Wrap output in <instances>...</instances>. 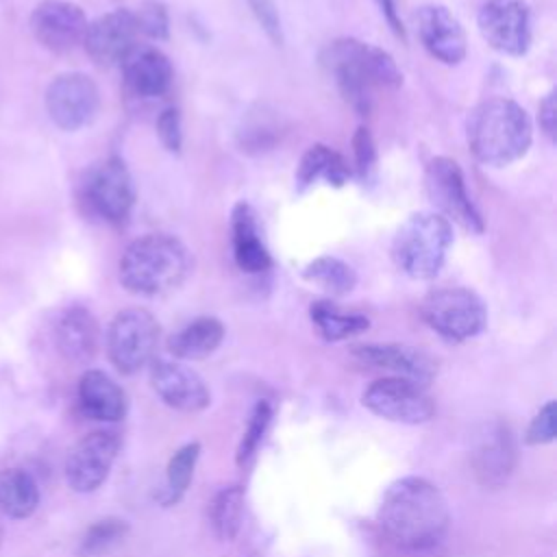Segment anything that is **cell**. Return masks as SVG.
Wrapping results in <instances>:
<instances>
[{
  "instance_id": "obj_10",
  "label": "cell",
  "mask_w": 557,
  "mask_h": 557,
  "mask_svg": "<svg viewBox=\"0 0 557 557\" xmlns=\"http://www.w3.org/2000/svg\"><path fill=\"white\" fill-rule=\"evenodd\" d=\"M361 403L374 416L400 424H424L435 416V403L426 389L398 376L372 381L363 389Z\"/></svg>"
},
{
  "instance_id": "obj_28",
  "label": "cell",
  "mask_w": 557,
  "mask_h": 557,
  "mask_svg": "<svg viewBox=\"0 0 557 557\" xmlns=\"http://www.w3.org/2000/svg\"><path fill=\"white\" fill-rule=\"evenodd\" d=\"M302 278L329 296H344L357 285V272L346 261L331 255H322L309 261L302 270Z\"/></svg>"
},
{
  "instance_id": "obj_5",
  "label": "cell",
  "mask_w": 557,
  "mask_h": 557,
  "mask_svg": "<svg viewBox=\"0 0 557 557\" xmlns=\"http://www.w3.org/2000/svg\"><path fill=\"white\" fill-rule=\"evenodd\" d=\"M453 244V226L435 211L411 213L394 233L392 261L416 281L435 278Z\"/></svg>"
},
{
  "instance_id": "obj_9",
  "label": "cell",
  "mask_w": 557,
  "mask_h": 557,
  "mask_svg": "<svg viewBox=\"0 0 557 557\" xmlns=\"http://www.w3.org/2000/svg\"><path fill=\"white\" fill-rule=\"evenodd\" d=\"M159 324L141 307L120 311L107 329V355L117 372L135 374L154 357Z\"/></svg>"
},
{
  "instance_id": "obj_36",
  "label": "cell",
  "mask_w": 557,
  "mask_h": 557,
  "mask_svg": "<svg viewBox=\"0 0 557 557\" xmlns=\"http://www.w3.org/2000/svg\"><path fill=\"white\" fill-rule=\"evenodd\" d=\"M157 135L165 150L181 152L183 146V124L181 111L176 107H165L157 117Z\"/></svg>"
},
{
  "instance_id": "obj_27",
  "label": "cell",
  "mask_w": 557,
  "mask_h": 557,
  "mask_svg": "<svg viewBox=\"0 0 557 557\" xmlns=\"http://www.w3.org/2000/svg\"><path fill=\"white\" fill-rule=\"evenodd\" d=\"M309 318L326 342H342V339L361 335L370 326V320L363 313L344 311L331 300L313 302L309 307Z\"/></svg>"
},
{
  "instance_id": "obj_7",
  "label": "cell",
  "mask_w": 557,
  "mask_h": 557,
  "mask_svg": "<svg viewBox=\"0 0 557 557\" xmlns=\"http://www.w3.org/2000/svg\"><path fill=\"white\" fill-rule=\"evenodd\" d=\"M422 320L448 342L476 337L487 324V309L481 296L468 287H440L424 296Z\"/></svg>"
},
{
  "instance_id": "obj_20",
  "label": "cell",
  "mask_w": 557,
  "mask_h": 557,
  "mask_svg": "<svg viewBox=\"0 0 557 557\" xmlns=\"http://www.w3.org/2000/svg\"><path fill=\"white\" fill-rule=\"evenodd\" d=\"M122 65L124 85L131 96L141 100L161 98L170 91L174 81L172 61L157 46H135Z\"/></svg>"
},
{
  "instance_id": "obj_24",
  "label": "cell",
  "mask_w": 557,
  "mask_h": 557,
  "mask_svg": "<svg viewBox=\"0 0 557 557\" xmlns=\"http://www.w3.org/2000/svg\"><path fill=\"white\" fill-rule=\"evenodd\" d=\"M348 178H350V168L346 159L337 150L324 144L309 146L300 157V163L294 174L298 191H305L318 183L342 187L348 183Z\"/></svg>"
},
{
  "instance_id": "obj_35",
  "label": "cell",
  "mask_w": 557,
  "mask_h": 557,
  "mask_svg": "<svg viewBox=\"0 0 557 557\" xmlns=\"http://www.w3.org/2000/svg\"><path fill=\"white\" fill-rule=\"evenodd\" d=\"M555 435H557V405L555 400H548L529 422L524 440L531 446H544V444H550Z\"/></svg>"
},
{
  "instance_id": "obj_1",
  "label": "cell",
  "mask_w": 557,
  "mask_h": 557,
  "mask_svg": "<svg viewBox=\"0 0 557 557\" xmlns=\"http://www.w3.org/2000/svg\"><path fill=\"white\" fill-rule=\"evenodd\" d=\"M376 520L396 546L429 550L444 540L450 511L435 483L424 476H403L385 490Z\"/></svg>"
},
{
  "instance_id": "obj_3",
  "label": "cell",
  "mask_w": 557,
  "mask_h": 557,
  "mask_svg": "<svg viewBox=\"0 0 557 557\" xmlns=\"http://www.w3.org/2000/svg\"><path fill=\"white\" fill-rule=\"evenodd\" d=\"M468 148L476 161L503 168L522 159L533 141L529 113L511 98H487L466 120Z\"/></svg>"
},
{
  "instance_id": "obj_39",
  "label": "cell",
  "mask_w": 557,
  "mask_h": 557,
  "mask_svg": "<svg viewBox=\"0 0 557 557\" xmlns=\"http://www.w3.org/2000/svg\"><path fill=\"white\" fill-rule=\"evenodd\" d=\"M374 4L379 7L383 20L387 22V26L392 28V33L405 41V26L400 20V11H398V0H374Z\"/></svg>"
},
{
  "instance_id": "obj_21",
  "label": "cell",
  "mask_w": 557,
  "mask_h": 557,
  "mask_svg": "<svg viewBox=\"0 0 557 557\" xmlns=\"http://www.w3.org/2000/svg\"><path fill=\"white\" fill-rule=\"evenodd\" d=\"M231 244L235 265L246 274H263L272 268V255L263 242L255 207L239 200L231 209Z\"/></svg>"
},
{
  "instance_id": "obj_38",
  "label": "cell",
  "mask_w": 557,
  "mask_h": 557,
  "mask_svg": "<svg viewBox=\"0 0 557 557\" xmlns=\"http://www.w3.org/2000/svg\"><path fill=\"white\" fill-rule=\"evenodd\" d=\"M537 120H540V128H542V133L550 139V141H555V128H557V102H555V89H550L544 98H542V102H540V107H537Z\"/></svg>"
},
{
  "instance_id": "obj_16",
  "label": "cell",
  "mask_w": 557,
  "mask_h": 557,
  "mask_svg": "<svg viewBox=\"0 0 557 557\" xmlns=\"http://www.w3.org/2000/svg\"><path fill=\"white\" fill-rule=\"evenodd\" d=\"M150 385L168 407L185 413L202 411L211 403V392L202 376L174 359H154L150 363Z\"/></svg>"
},
{
  "instance_id": "obj_23",
  "label": "cell",
  "mask_w": 557,
  "mask_h": 557,
  "mask_svg": "<svg viewBox=\"0 0 557 557\" xmlns=\"http://www.w3.org/2000/svg\"><path fill=\"white\" fill-rule=\"evenodd\" d=\"M76 396L81 411L98 422H117L128 409L124 389L102 370L83 372Z\"/></svg>"
},
{
  "instance_id": "obj_19",
  "label": "cell",
  "mask_w": 557,
  "mask_h": 557,
  "mask_svg": "<svg viewBox=\"0 0 557 557\" xmlns=\"http://www.w3.org/2000/svg\"><path fill=\"white\" fill-rule=\"evenodd\" d=\"M418 37L426 52L444 63L457 65L466 59L468 41L459 20L442 4H424L416 13Z\"/></svg>"
},
{
  "instance_id": "obj_17",
  "label": "cell",
  "mask_w": 557,
  "mask_h": 557,
  "mask_svg": "<svg viewBox=\"0 0 557 557\" xmlns=\"http://www.w3.org/2000/svg\"><path fill=\"white\" fill-rule=\"evenodd\" d=\"M516 442L511 429L494 420L483 426L472 450V470L483 487H503L516 468Z\"/></svg>"
},
{
  "instance_id": "obj_6",
  "label": "cell",
  "mask_w": 557,
  "mask_h": 557,
  "mask_svg": "<svg viewBox=\"0 0 557 557\" xmlns=\"http://www.w3.org/2000/svg\"><path fill=\"white\" fill-rule=\"evenodd\" d=\"M78 200L89 215L107 224H124L135 205V183L126 163L107 157L91 165L81 178Z\"/></svg>"
},
{
  "instance_id": "obj_18",
  "label": "cell",
  "mask_w": 557,
  "mask_h": 557,
  "mask_svg": "<svg viewBox=\"0 0 557 557\" xmlns=\"http://www.w3.org/2000/svg\"><path fill=\"white\" fill-rule=\"evenodd\" d=\"M352 355L376 370L392 372V376L413 381L426 387L437 374L435 359L422 348L409 344H359L352 348Z\"/></svg>"
},
{
  "instance_id": "obj_37",
  "label": "cell",
  "mask_w": 557,
  "mask_h": 557,
  "mask_svg": "<svg viewBox=\"0 0 557 557\" xmlns=\"http://www.w3.org/2000/svg\"><path fill=\"white\" fill-rule=\"evenodd\" d=\"M252 15L257 17L259 26L265 30V35L274 44H283V26H281V15L276 9L274 0H246Z\"/></svg>"
},
{
  "instance_id": "obj_31",
  "label": "cell",
  "mask_w": 557,
  "mask_h": 557,
  "mask_svg": "<svg viewBox=\"0 0 557 557\" xmlns=\"http://www.w3.org/2000/svg\"><path fill=\"white\" fill-rule=\"evenodd\" d=\"M128 535V522L122 518H102L98 522H94L78 546V555L81 557H98L102 553H109L111 548H115L120 542H124V537Z\"/></svg>"
},
{
  "instance_id": "obj_29",
  "label": "cell",
  "mask_w": 557,
  "mask_h": 557,
  "mask_svg": "<svg viewBox=\"0 0 557 557\" xmlns=\"http://www.w3.org/2000/svg\"><path fill=\"white\" fill-rule=\"evenodd\" d=\"M244 520V487L226 485L215 492L209 505V522L218 540L233 542L242 529Z\"/></svg>"
},
{
  "instance_id": "obj_12",
  "label": "cell",
  "mask_w": 557,
  "mask_h": 557,
  "mask_svg": "<svg viewBox=\"0 0 557 557\" xmlns=\"http://www.w3.org/2000/svg\"><path fill=\"white\" fill-rule=\"evenodd\" d=\"M44 102L50 120L61 131H78L96 117L100 91L87 74L63 72L50 81Z\"/></svg>"
},
{
  "instance_id": "obj_14",
  "label": "cell",
  "mask_w": 557,
  "mask_h": 557,
  "mask_svg": "<svg viewBox=\"0 0 557 557\" xmlns=\"http://www.w3.org/2000/svg\"><path fill=\"white\" fill-rule=\"evenodd\" d=\"M85 11L70 0H44L30 13V33L50 52L63 54L83 44Z\"/></svg>"
},
{
  "instance_id": "obj_11",
  "label": "cell",
  "mask_w": 557,
  "mask_h": 557,
  "mask_svg": "<svg viewBox=\"0 0 557 557\" xmlns=\"http://www.w3.org/2000/svg\"><path fill=\"white\" fill-rule=\"evenodd\" d=\"M476 26L490 48L507 57H522L531 46V9L527 0H483Z\"/></svg>"
},
{
  "instance_id": "obj_2",
  "label": "cell",
  "mask_w": 557,
  "mask_h": 557,
  "mask_svg": "<svg viewBox=\"0 0 557 557\" xmlns=\"http://www.w3.org/2000/svg\"><path fill=\"white\" fill-rule=\"evenodd\" d=\"M322 65L359 115L370 113L376 87L396 89L403 83V72L387 50L352 37L331 41L322 52Z\"/></svg>"
},
{
  "instance_id": "obj_26",
  "label": "cell",
  "mask_w": 557,
  "mask_h": 557,
  "mask_svg": "<svg viewBox=\"0 0 557 557\" xmlns=\"http://www.w3.org/2000/svg\"><path fill=\"white\" fill-rule=\"evenodd\" d=\"M39 507V485L22 468L0 470V511L13 520H24Z\"/></svg>"
},
{
  "instance_id": "obj_30",
  "label": "cell",
  "mask_w": 557,
  "mask_h": 557,
  "mask_svg": "<svg viewBox=\"0 0 557 557\" xmlns=\"http://www.w3.org/2000/svg\"><path fill=\"white\" fill-rule=\"evenodd\" d=\"M200 457V444L198 442H189L183 444L181 448L174 450V455L168 461L165 468V490L161 496L163 505H174L181 500V496L187 492L189 481L194 476L196 463Z\"/></svg>"
},
{
  "instance_id": "obj_4",
  "label": "cell",
  "mask_w": 557,
  "mask_h": 557,
  "mask_svg": "<svg viewBox=\"0 0 557 557\" xmlns=\"http://www.w3.org/2000/svg\"><path fill=\"white\" fill-rule=\"evenodd\" d=\"M191 270L187 246L168 233L133 239L120 257V283L137 296H161L176 289Z\"/></svg>"
},
{
  "instance_id": "obj_8",
  "label": "cell",
  "mask_w": 557,
  "mask_h": 557,
  "mask_svg": "<svg viewBox=\"0 0 557 557\" xmlns=\"http://www.w3.org/2000/svg\"><path fill=\"white\" fill-rule=\"evenodd\" d=\"M424 189L442 218L459 224L474 235H481L485 231V220L472 202L466 187L463 170L455 159L433 157L424 170Z\"/></svg>"
},
{
  "instance_id": "obj_33",
  "label": "cell",
  "mask_w": 557,
  "mask_h": 557,
  "mask_svg": "<svg viewBox=\"0 0 557 557\" xmlns=\"http://www.w3.org/2000/svg\"><path fill=\"white\" fill-rule=\"evenodd\" d=\"M352 159L357 176L361 181H370L376 172V144L366 126H359L352 135Z\"/></svg>"
},
{
  "instance_id": "obj_13",
  "label": "cell",
  "mask_w": 557,
  "mask_h": 557,
  "mask_svg": "<svg viewBox=\"0 0 557 557\" xmlns=\"http://www.w3.org/2000/svg\"><path fill=\"white\" fill-rule=\"evenodd\" d=\"M120 453L113 431H94L78 440L65 459V481L78 494L96 492L109 476Z\"/></svg>"
},
{
  "instance_id": "obj_15",
  "label": "cell",
  "mask_w": 557,
  "mask_h": 557,
  "mask_svg": "<svg viewBox=\"0 0 557 557\" xmlns=\"http://www.w3.org/2000/svg\"><path fill=\"white\" fill-rule=\"evenodd\" d=\"M137 35L135 13L128 9H115L94 22H87L83 46L94 63L109 67L124 61V57L137 46Z\"/></svg>"
},
{
  "instance_id": "obj_40",
  "label": "cell",
  "mask_w": 557,
  "mask_h": 557,
  "mask_svg": "<svg viewBox=\"0 0 557 557\" xmlns=\"http://www.w3.org/2000/svg\"><path fill=\"white\" fill-rule=\"evenodd\" d=\"M0 544H2V527H0Z\"/></svg>"
},
{
  "instance_id": "obj_22",
  "label": "cell",
  "mask_w": 557,
  "mask_h": 557,
  "mask_svg": "<svg viewBox=\"0 0 557 557\" xmlns=\"http://www.w3.org/2000/svg\"><path fill=\"white\" fill-rule=\"evenodd\" d=\"M54 342L59 352L72 363H87L96 357L100 344V329L94 313L81 305L67 307L54 326Z\"/></svg>"
},
{
  "instance_id": "obj_34",
  "label": "cell",
  "mask_w": 557,
  "mask_h": 557,
  "mask_svg": "<svg viewBox=\"0 0 557 557\" xmlns=\"http://www.w3.org/2000/svg\"><path fill=\"white\" fill-rule=\"evenodd\" d=\"M137 30L150 39H168L170 35V20L168 11L161 2H146L137 13H135Z\"/></svg>"
},
{
  "instance_id": "obj_32",
  "label": "cell",
  "mask_w": 557,
  "mask_h": 557,
  "mask_svg": "<svg viewBox=\"0 0 557 557\" xmlns=\"http://www.w3.org/2000/svg\"><path fill=\"white\" fill-rule=\"evenodd\" d=\"M272 405L270 400H257L252 411H250V418H248V424H246V431L242 435V442L237 446V463L244 466L252 459V455L257 453L259 444L263 442L268 429H270V422H272Z\"/></svg>"
},
{
  "instance_id": "obj_25",
  "label": "cell",
  "mask_w": 557,
  "mask_h": 557,
  "mask_svg": "<svg viewBox=\"0 0 557 557\" xmlns=\"http://www.w3.org/2000/svg\"><path fill=\"white\" fill-rule=\"evenodd\" d=\"M222 339H224V324L213 315H200L189 324H185L183 329H178L174 335H170L168 350L176 359L196 361L215 352Z\"/></svg>"
}]
</instances>
